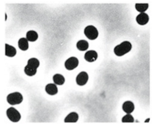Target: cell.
I'll list each match as a JSON object with an SVG mask.
<instances>
[{
    "instance_id": "6da1fadb",
    "label": "cell",
    "mask_w": 152,
    "mask_h": 125,
    "mask_svg": "<svg viewBox=\"0 0 152 125\" xmlns=\"http://www.w3.org/2000/svg\"><path fill=\"white\" fill-rule=\"evenodd\" d=\"M132 45L128 41H124L116 46L114 49L115 54L118 56H121L130 51Z\"/></svg>"
},
{
    "instance_id": "7a4b0ae2",
    "label": "cell",
    "mask_w": 152,
    "mask_h": 125,
    "mask_svg": "<svg viewBox=\"0 0 152 125\" xmlns=\"http://www.w3.org/2000/svg\"><path fill=\"white\" fill-rule=\"evenodd\" d=\"M22 95L19 92H15L9 94L7 97V102L12 105L19 104L23 101Z\"/></svg>"
},
{
    "instance_id": "3957f363",
    "label": "cell",
    "mask_w": 152,
    "mask_h": 125,
    "mask_svg": "<svg viewBox=\"0 0 152 125\" xmlns=\"http://www.w3.org/2000/svg\"><path fill=\"white\" fill-rule=\"evenodd\" d=\"M86 37L89 40H94L98 36V32L96 28L93 25H89L86 27L84 31Z\"/></svg>"
},
{
    "instance_id": "277c9868",
    "label": "cell",
    "mask_w": 152,
    "mask_h": 125,
    "mask_svg": "<svg viewBox=\"0 0 152 125\" xmlns=\"http://www.w3.org/2000/svg\"><path fill=\"white\" fill-rule=\"evenodd\" d=\"M6 113L8 118L13 122H18L21 119L20 114L18 111L13 107L8 108L7 111Z\"/></svg>"
},
{
    "instance_id": "5b68a950",
    "label": "cell",
    "mask_w": 152,
    "mask_h": 125,
    "mask_svg": "<svg viewBox=\"0 0 152 125\" xmlns=\"http://www.w3.org/2000/svg\"><path fill=\"white\" fill-rule=\"evenodd\" d=\"M79 64L78 59L74 57H71L66 61L65 66L66 68L68 70H72L77 67Z\"/></svg>"
},
{
    "instance_id": "8992f818",
    "label": "cell",
    "mask_w": 152,
    "mask_h": 125,
    "mask_svg": "<svg viewBox=\"0 0 152 125\" xmlns=\"http://www.w3.org/2000/svg\"><path fill=\"white\" fill-rule=\"evenodd\" d=\"M88 76L87 73L84 71L80 73L77 76L76 82L77 84L80 86L85 85L87 82Z\"/></svg>"
},
{
    "instance_id": "52a82bcc",
    "label": "cell",
    "mask_w": 152,
    "mask_h": 125,
    "mask_svg": "<svg viewBox=\"0 0 152 125\" xmlns=\"http://www.w3.org/2000/svg\"><path fill=\"white\" fill-rule=\"evenodd\" d=\"M98 58L97 53L94 50H90L86 52L84 56L85 60L88 62H92L95 61Z\"/></svg>"
},
{
    "instance_id": "ba28073f",
    "label": "cell",
    "mask_w": 152,
    "mask_h": 125,
    "mask_svg": "<svg viewBox=\"0 0 152 125\" xmlns=\"http://www.w3.org/2000/svg\"><path fill=\"white\" fill-rule=\"evenodd\" d=\"M149 20L148 15L145 13H142L139 14L136 17L137 23L140 25H145L147 24Z\"/></svg>"
},
{
    "instance_id": "9c48e42d",
    "label": "cell",
    "mask_w": 152,
    "mask_h": 125,
    "mask_svg": "<svg viewBox=\"0 0 152 125\" xmlns=\"http://www.w3.org/2000/svg\"><path fill=\"white\" fill-rule=\"evenodd\" d=\"M122 109L127 114H130L134 110L135 106L132 102L127 101L123 103Z\"/></svg>"
},
{
    "instance_id": "30bf717a",
    "label": "cell",
    "mask_w": 152,
    "mask_h": 125,
    "mask_svg": "<svg viewBox=\"0 0 152 125\" xmlns=\"http://www.w3.org/2000/svg\"><path fill=\"white\" fill-rule=\"evenodd\" d=\"M47 93L50 95H54L58 92V88L56 85L54 84H49L46 87Z\"/></svg>"
},
{
    "instance_id": "8fae6325",
    "label": "cell",
    "mask_w": 152,
    "mask_h": 125,
    "mask_svg": "<svg viewBox=\"0 0 152 125\" xmlns=\"http://www.w3.org/2000/svg\"><path fill=\"white\" fill-rule=\"evenodd\" d=\"M16 50L13 46L5 44V55L8 57H12L16 54Z\"/></svg>"
},
{
    "instance_id": "7c38bea8",
    "label": "cell",
    "mask_w": 152,
    "mask_h": 125,
    "mask_svg": "<svg viewBox=\"0 0 152 125\" xmlns=\"http://www.w3.org/2000/svg\"><path fill=\"white\" fill-rule=\"evenodd\" d=\"M78 118V115L76 113L71 112L67 116L64 122L65 123H75L77 121Z\"/></svg>"
},
{
    "instance_id": "4fadbf2b",
    "label": "cell",
    "mask_w": 152,
    "mask_h": 125,
    "mask_svg": "<svg viewBox=\"0 0 152 125\" xmlns=\"http://www.w3.org/2000/svg\"><path fill=\"white\" fill-rule=\"evenodd\" d=\"M76 46L77 48L79 51H84L88 49L89 47V44L86 40H81L77 42Z\"/></svg>"
},
{
    "instance_id": "5bb4252c",
    "label": "cell",
    "mask_w": 152,
    "mask_h": 125,
    "mask_svg": "<svg viewBox=\"0 0 152 125\" xmlns=\"http://www.w3.org/2000/svg\"><path fill=\"white\" fill-rule=\"evenodd\" d=\"M38 38V35L36 32L31 30L27 33L26 38L30 42H34L36 41Z\"/></svg>"
},
{
    "instance_id": "9a60e30c",
    "label": "cell",
    "mask_w": 152,
    "mask_h": 125,
    "mask_svg": "<svg viewBox=\"0 0 152 125\" xmlns=\"http://www.w3.org/2000/svg\"><path fill=\"white\" fill-rule=\"evenodd\" d=\"M28 41L26 38H20L18 42V46L19 48L23 51L27 50L29 48Z\"/></svg>"
},
{
    "instance_id": "2e32d148",
    "label": "cell",
    "mask_w": 152,
    "mask_h": 125,
    "mask_svg": "<svg viewBox=\"0 0 152 125\" xmlns=\"http://www.w3.org/2000/svg\"><path fill=\"white\" fill-rule=\"evenodd\" d=\"M53 80L55 84L59 85H63L65 82L64 77L59 74L54 75L53 77Z\"/></svg>"
},
{
    "instance_id": "e0dca14e",
    "label": "cell",
    "mask_w": 152,
    "mask_h": 125,
    "mask_svg": "<svg viewBox=\"0 0 152 125\" xmlns=\"http://www.w3.org/2000/svg\"><path fill=\"white\" fill-rule=\"evenodd\" d=\"M27 65L33 68L37 69L39 66L40 62L37 59L32 58L28 60Z\"/></svg>"
},
{
    "instance_id": "ac0fdd59",
    "label": "cell",
    "mask_w": 152,
    "mask_h": 125,
    "mask_svg": "<svg viewBox=\"0 0 152 125\" xmlns=\"http://www.w3.org/2000/svg\"><path fill=\"white\" fill-rule=\"evenodd\" d=\"M24 71L26 75L31 77L36 74L37 69H34L27 65L25 67Z\"/></svg>"
},
{
    "instance_id": "d6986e66",
    "label": "cell",
    "mask_w": 152,
    "mask_h": 125,
    "mask_svg": "<svg viewBox=\"0 0 152 125\" xmlns=\"http://www.w3.org/2000/svg\"><path fill=\"white\" fill-rule=\"evenodd\" d=\"M148 7V4H136L135 8L137 11L141 13H144Z\"/></svg>"
},
{
    "instance_id": "ffe728a7",
    "label": "cell",
    "mask_w": 152,
    "mask_h": 125,
    "mask_svg": "<svg viewBox=\"0 0 152 125\" xmlns=\"http://www.w3.org/2000/svg\"><path fill=\"white\" fill-rule=\"evenodd\" d=\"M122 121L123 123H132L134 121V119L131 114H127L123 118Z\"/></svg>"
}]
</instances>
